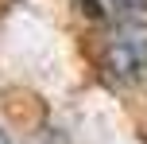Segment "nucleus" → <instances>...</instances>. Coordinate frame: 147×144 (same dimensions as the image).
Masks as SVG:
<instances>
[{
  "label": "nucleus",
  "mask_w": 147,
  "mask_h": 144,
  "mask_svg": "<svg viewBox=\"0 0 147 144\" xmlns=\"http://www.w3.org/2000/svg\"><path fill=\"white\" fill-rule=\"evenodd\" d=\"M101 66L112 82H140L147 74V23H116L101 51Z\"/></svg>",
  "instance_id": "nucleus-1"
},
{
  "label": "nucleus",
  "mask_w": 147,
  "mask_h": 144,
  "mask_svg": "<svg viewBox=\"0 0 147 144\" xmlns=\"http://www.w3.org/2000/svg\"><path fill=\"white\" fill-rule=\"evenodd\" d=\"M81 12L89 20H112V23H132L147 16V0H81Z\"/></svg>",
  "instance_id": "nucleus-2"
},
{
  "label": "nucleus",
  "mask_w": 147,
  "mask_h": 144,
  "mask_svg": "<svg viewBox=\"0 0 147 144\" xmlns=\"http://www.w3.org/2000/svg\"><path fill=\"white\" fill-rule=\"evenodd\" d=\"M0 144H8V140H4V136H0Z\"/></svg>",
  "instance_id": "nucleus-3"
}]
</instances>
